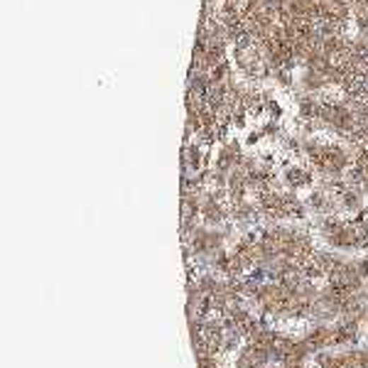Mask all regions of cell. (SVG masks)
Masks as SVG:
<instances>
[{"mask_svg":"<svg viewBox=\"0 0 368 368\" xmlns=\"http://www.w3.org/2000/svg\"><path fill=\"white\" fill-rule=\"evenodd\" d=\"M364 329H366V336H368V324H366V327H364Z\"/></svg>","mask_w":368,"mask_h":368,"instance_id":"7a4b0ae2","label":"cell"},{"mask_svg":"<svg viewBox=\"0 0 368 368\" xmlns=\"http://www.w3.org/2000/svg\"><path fill=\"white\" fill-rule=\"evenodd\" d=\"M302 339H304V344L309 346L312 354L334 349V327L327 322H312V327H307Z\"/></svg>","mask_w":368,"mask_h":368,"instance_id":"6da1fadb","label":"cell"}]
</instances>
